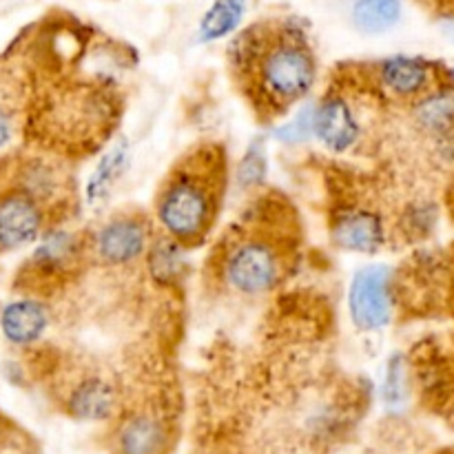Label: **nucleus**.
Instances as JSON below:
<instances>
[{
	"mask_svg": "<svg viewBox=\"0 0 454 454\" xmlns=\"http://www.w3.org/2000/svg\"><path fill=\"white\" fill-rule=\"evenodd\" d=\"M402 0H355L350 9L353 27L364 35H384L402 20Z\"/></svg>",
	"mask_w": 454,
	"mask_h": 454,
	"instance_id": "obj_19",
	"label": "nucleus"
},
{
	"mask_svg": "<svg viewBox=\"0 0 454 454\" xmlns=\"http://www.w3.org/2000/svg\"><path fill=\"white\" fill-rule=\"evenodd\" d=\"M18 131H25V114L20 115L13 102L0 100V158L4 149L16 140Z\"/></svg>",
	"mask_w": 454,
	"mask_h": 454,
	"instance_id": "obj_24",
	"label": "nucleus"
},
{
	"mask_svg": "<svg viewBox=\"0 0 454 454\" xmlns=\"http://www.w3.org/2000/svg\"><path fill=\"white\" fill-rule=\"evenodd\" d=\"M56 217L38 200L16 186L0 184V253H13L38 242Z\"/></svg>",
	"mask_w": 454,
	"mask_h": 454,
	"instance_id": "obj_13",
	"label": "nucleus"
},
{
	"mask_svg": "<svg viewBox=\"0 0 454 454\" xmlns=\"http://www.w3.org/2000/svg\"><path fill=\"white\" fill-rule=\"evenodd\" d=\"M368 82L359 65L340 71V78L313 102V140L328 153L348 155L366 140V122L362 114V98Z\"/></svg>",
	"mask_w": 454,
	"mask_h": 454,
	"instance_id": "obj_7",
	"label": "nucleus"
},
{
	"mask_svg": "<svg viewBox=\"0 0 454 454\" xmlns=\"http://www.w3.org/2000/svg\"><path fill=\"white\" fill-rule=\"evenodd\" d=\"M364 75L381 102L412 106L437 89L452 87V74L442 65L424 56H395L362 65Z\"/></svg>",
	"mask_w": 454,
	"mask_h": 454,
	"instance_id": "obj_8",
	"label": "nucleus"
},
{
	"mask_svg": "<svg viewBox=\"0 0 454 454\" xmlns=\"http://www.w3.org/2000/svg\"><path fill=\"white\" fill-rule=\"evenodd\" d=\"M53 322L51 301L18 295L0 310V333L18 350H29L43 341Z\"/></svg>",
	"mask_w": 454,
	"mask_h": 454,
	"instance_id": "obj_14",
	"label": "nucleus"
},
{
	"mask_svg": "<svg viewBox=\"0 0 454 454\" xmlns=\"http://www.w3.org/2000/svg\"><path fill=\"white\" fill-rule=\"evenodd\" d=\"M270 137L286 146L304 145V142L313 140V102L297 106L295 115L284 122H275L270 129Z\"/></svg>",
	"mask_w": 454,
	"mask_h": 454,
	"instance_id": "obj_22",
	"label": "nucleus"
},
{
	"mask_svg": "<svg viewBox=\"0 0 454 454\" xmlns=\"http://www.w3.org/2000/svg\"><path fill=\"white\" fill-rule=\"evenodd\" d=\"M229 160L217 142H200L186 151L155 189L153 217L160 233L184 247L207 244L229 189Z\"/></svg>",
	"mask_w": 454,
	"mask_h": 454,
	"instance_id": "obj_4",
	"label": "nucleus"
},
{
	"mask_svg": "<svg viewBox=\"0 0 454 454\" xmlns=\"http://www.w3.org/2000/svg\"><path fill=\"white\" fill-rule=\"evenodd\" d=\"M390 215H393V238L421 242L437 229L439 207L428 198H411Z\"/></svg>",
	"mask_w": 454,
	"mask_h": 454,
	"instance_id": "obj_18",
	"label": "nucleus"
},
{
	"mask_svg": "<svg viewBox=\"0 0 454 454\" xmlns=\"http://www.w3.org/2000/svg\"><path fill=\"white\" fill-rule=\"evenodd\" d=\"M450 421H452V426H454V408H452V415H450Z\"/></svg>",
	"mask_w": 454,
	"mask_h": 454,
	"instance_id": "obj_26",
	"label": "nucleus"
},
{
	"mask_svg": "<svg viewBox=\"0 0 454 454\" xmlns=\"http://www.w3.org/2000/svg\"><path fill=\"white\" fill-rule=\"evenodd\" d=\"M0 454H34L29 437L0 411Z\"/></svg>",
	"mask_w": 454,
	"mask_h": 454,
	"instance_id": "obj_23",
	"label": "nucleus"
},
{
	"mask_svg": "<svg viewBox=\"0 0 454 454\" xmlns=\"http://www.w3.org/2000/svg\"><path fill=\"white\" fill-rule=\"evenodd\" d=\"M266 173H269V151H266V137H255L244 151L242 160L238 162L233 173L235 186L239 191H257L264 186Z\"/></svg>",
	"mask_w": 454,
	"mask_h": 454,
	"instance_id": "obj_20",
	"label": "nucleus"
},
{
	"mask_svg": "<svg viewBox=\"0 0 454 454\" xmlns=\"http://www.w3.org/2000/svg\"><path fill=\"white\" fill-rule=\"evenodd\" d=\"M34 375L49 380V397L62 415L84 424L114 421L124 408V395L118 380L106 371L91 366L65 368L60 362H34Z\"/></svg>",
	"mask_w": 454,
	"mask_h": 454,
	"instance_id": "obj_6",
	"label": "nucleus"
},
{
	"mask_svg": "<svg viewBox=\"0 0 454 454\" xmlns=\"http://www.w3.org/2000/svg\"><path fill=\"white\" fill-rule=\"evenodd\" d=\"M158 226L153 217L142 211L111 213L93 231H89L91 262L106 270H129L145 264L146 251L153 242Z\"/></svg>",
	"mask_w": 454,
	"mask_h": 454,
	"instance_id": "obj_9",
	"label": "nucleus"
},
{
	"mask_svg": "<svg viewBox=\"0 0 454 454\" xmlns=\"http://www.w3.org/2000/svg\"><path fill=\"white\" fill-rule=\"evenodd\" d=\"M89 262V231L74 229L69 222L51 226L18 266L13 291L51 301L84 273Z\"/></svg>",
	"mask_w": 454,
	"mask_h": 454,
	"instance_id": "obj_5",
	"label": "nucleus"
},
{
	"mask_svg": "<svg viewBox=\"0 0 454 454\" xmlns=\"http://www.w3.org/2000/svg\"><path fill=\"white\" fill-rule=\"evenodd\" d=\"M450 273L454 275V247H452V253H450Z\"/></svg>",
	"mask_w": 454,
	"mask_h": 454,
	"instance_id": "obj_25",
	"label": "nucleus"
},
{
	"mask_svg": "<svg viewBox=\"0 0 454 454\" xmlns=\"http://www.w3.org/2000/svg\"><path fill=\"white\" fill-rule=\"evenodd\" d=\"M247 12L248 0H213L198 22V43L213 44L235 35Z\"/></svg>",
	"mask_w": 454,
	"mask_h": 454,
	"instance_id": "obj_17",
	"label": "nucleus"
},
{
	"mask_svg": "<svg viewBox=\"0 0 454 454\" xmlns=\"http://www.w3.org/2000/svg\"><path fill=\"white\" fill-rule=\"evenodd\" d=\"M297 247L291 208L273 200H260L213 247L207 260V279L233 297H266L291 278Z\"/></svg>",
	"mask_w": 454,
	"mask_h": 454,
	"instance_id": "obj_2",
	"label": "nucleus"
},
{
	"mask_svg": "<svg viewBox=\"0 0 454 454\" xmlns=\"http://www.w3.org/2000/svg\"><path fill=\"white\" fill-rule=\"evenodd\" d=\"M399 275L395 266H359L350 278L348 317L359 333H381L395 322L399 306Z\"/></svg>",
	"mask_w": 454,
	"mask_h": 454,
	"instance_id": "obj_12",
	"label": "nucleus"
},
{
	"mask_svg": "<svg viewBox=\"0 0 454 454\" xmlns=\"http://www.w3.org/2000/svg\"><path fill=\"white\" fill-rule=\"evenodd\" d=\"M328 238L344 253L377 255L393 239V215L372 200L346 195L328 211Z\"/></svg>",
	"mask_w": 454,
	"mask_h": 454,
	"instance_id": "obj_10",
	"label": "nucleus"
},
{
	"mask_svg": "<svg viewBox=\"0 0 454 454\" xmlns=\"http://www.w3.org/2000/svg\"><path fill=\"white\" fill-rule=\"evenodd\" d=\"M408 359L402 353H393L386 359L381 380V402L390 411H399L408 402Z\"/></svg>",
	"mask_w": 454,
	"mask_h": 454,
	"instance_id": "obj_21",
	"label": "nucleus"
},
{
	"mask_svg": "<svg viewBox=\"0 0 454 454\" xmlns=\"http://www.w3.org/2000/svg\"><path fill=\"white\" fill-rule=\"evenodd\" d=\"M122 100L109 80L58 82L31 100L25 114L29 146L71 160L100 149L118 127Z\"/></svg>",
	"mask_w": 454,
	"mask_h": 454,
	"instance_id": "obj_3",
	"label": "nucleus"
},
{
	"mask_svg": "<svg viewBox=\"0 0 454 454\" xmlns=\"http://www.w3.org/2000/svg\"><path fill=\"white\" fill-rule=\"evenodd\" d=\"M129 167H131V142L127 140V136H118L98 155L96 164L84 182V204L93 211L106 207L122 177L127 176Z\"/></svg>",
	"mask_w": 454,
	"mask_h": 454,
	"instance_id": "obj_15",
	"label": "nucleus"
},
{
	"mask_svg": "<svg viewBox=\"0 0 454 454\" xmlns=\"http://www.w3.org/2000/svg\"><path fill=\"white\" fill-rule=\"evenodd\" d=\"M231 78L253 114L278 122L309 100L319 62L309 27L295 16L257 20L233 35L226 51Z\"/></svg>",
	"mask_w": 454,
	"mask_h": 454,
	"instance_id": "obj_1",
	"label": "nucleus"
},
{
	"mask_svg": "<svg viewBox=\"0 0 454 454\" xmlns=\"http://www.w3.org/2000/svg\"><path fill=\"white\" fill-rule=\"evenodd\" d=\"M189 247L158 231L145 257L146 278L162 291H177L189 279Z\"/></svg>",
	"mask_w": 454,
	"mask_h": 454,
	"instance_id": "obj_16",
	"label": "nucleus"
},
{
	"mask_svg": "<svg viewBox=\"0 0 454 454\" xmlns=\"http://www.w3.org/2000/svg\"><path fill=\"white\" fill-rule=\"evenodd\" d=\"M111 424L115 454H167L176 442V415L162 397L124 403Z\"/></svg>",
	"mask_w": 454,
	"mask_h": 454,
	"instance_id": "obj_11",
	"label": "nucleus"
}]
</instances>
